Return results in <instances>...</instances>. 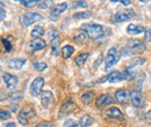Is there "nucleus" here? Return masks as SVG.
I'll use <instances>...</instances> for the list:
<instances>
[{
    "mask_svg": "<svg viewBox=\"0 0 151 127\" xmlns=\"http://www.w3.org/2000/svg\"><path fill=\"white\" fill-rule=\"evenodd\" d=\"M145 50V44L141 39H129L123 49V55H132L136 53H141Z\"/></svg>",
    "mask_w": 151,
    "mask_h": 127,
    "instance_id": "obj_1",
    "label": "nucleus"
},
{
    "mask_svg": "<svg viewBox=\"0 0 151 127\" xmlns=\"http://www.w3.org/2000/svg\"><path fill=\"white\" fill-rule=\"evenodd\" d=\"M81 29L85 30L86 36L91 39H98L105 35V28L96 23H86L81 26Z\"/></svg>",
    "mask_w": 151,
    "mask_h": 127,
    "instance_id": "obj_2",
    "label": "nucleus"
},
{
    "mask_svg": "<svg viewBox=\"0 0 151 127\" xmlns=\"http://www.w3.org/2000/svg\"><path fill=\"white\" fill-rule=\"evenodd\" d=\"M49 39H50V48L52 51V55H58L59 53V44H60V37L56 29H51L49 31Z\"/></svg>",
    "mask_w": 151,
    "mask_h": 127,
    "instance_id": "obj_3",
    "label": "nucleus"
},
{
    "mask_svg": "<svg viewBox=\"0 0 151 127\" xmlns=\"http://www.w3.org/2000/svg\"><path fill=\"white\" fill-rule=\"evenodd\" d=\"M34 116H35V111L32 109L30 106H26V108H23V109L21 110V112L19 113L18 120L21 123V125L27 126L28 123L34 118Z\"/></svg>",
    "mask_w": 151,
    "mask_h": 127,
    "instance_id": "obj_4",
    "label": "nucleus"
},
{
    "mask_svg": "<svg viewBox=\"0 0 151 127\" xmlns=\"http://www.w3.org/2000/svg\"><path fill=\"white\" fill-rule=\"evenodd\" d=\"M134 11L128 8V9H123V11H119L117 13H115L113 16L111 18V20L115 22V23H119V22H126V21H129L130 18L134 16Z\"/></svg>",
    "mask_w": 151,
    "mask_h": 127,
    "instance_id": "obj_5",
    "label": "nucleus"
},
{
    "mask_svg": "<svg viewBox=\"0 0 151 127\" xmlns=\"http://www.w3.org/2000/svg\"><path fill=\"white\" fill-rule=\"evenodd\" d=\"M42 20H43L42 15H40L37 13H30L29 12V13L23 14V16L20 18V22L24 27H28V26H30V24H33V23H35L37 21H42Z\"/></svg>",
    "mask_w": 151,
    "mask_h": 127,
    "instance_id": "obj_6",
    "label": "nucleus"
},
{
    "mask_svg": "<svg viewBox=\"0 0 151 127\" xmlns=\"http://www.w3.org/2000/svg\"><path fill=\"white\" fill-rule=\"evenodd\" d=\"M119 60V55H117V51L115 48H111L107 52V55L105 58V68L106 70H109L112 68L114 65Z\"/></svg>",
    "mask_w": 151,
    "mask_h": 127,
    "instance_id": "obj_7",
    "label": "nucleus"
},
{
    "mask_svg": "<svg viewBox=\"0 0 151 127\" xmlns=\"http://www.w3.org/2000/svg\"><path fill=\"white\" fill-rule=\"evenodd\" d=\"M124 80V76H123V73L121 72H117V71H114V72L109 73L108 75H106V76H104V77H101L98 82H106V81H108V82H111V83H116V82H121V81H123Z\"/></svg>",
    "mask_w": 151,
    "mask_h": 127,
    "instance_id": "obj_8",
    "label": "nucleus"
},
{
    "mask_svg": "<svg viewBox=\"0 0 151 127\" xmlns=\"http://www.w3.org/2000/svg\"><path fill=\"white\" fill-rule=\"evenodd\" d=\"M130 102L135 108H142L143 103H144V97L142 95V92L138 90V89H135V90L130 91Z\"/></svg>",
    "mask_w": 151,
    "mask_h": 127,
    "instance_id": "obj_9",
    "label": "nucleus"
},
{
    "mask_svg": "<svg viewBox=\"0 0 151 127\" xmlns=\"http://www.w3.org/2000/svg\"><path fill=\"white\" fill-rule=\"evenodd\" d=\"M43 84H44V79L43 77H36L32 84H30V94L33 96H38L41 92H42V88H43Z\"/></svg>",
    "mask_w": 151,
    "mask_h": 127,
    "instance_id": "obj_10",
    "label": "nucleus"
},
{
    "mask_svg": "<svg viewBox=\"0 0 151 127\" xmlns=\"http://www.w3.org/2000/svg\"><path fill=\"white\" fill-rule=\"evenodd\" d=\"M68 9V4L66 2H62V4H57V5H52L50 8V18H57L64 11Z\"/></svg>",
    "mask_w": 151,
    "mask_h": 127,
    "instance_id": "obj_11",
    "label": "nucleus"
},
{
    "mask_svg": "<svg viewBox=\"0 0 151 127\" xmlns=\"http://www.w3.org/2000/svg\"><path fill=\"white\" fill-rule=\"evenodd\" d=\"M114 103V98L108 95V94H105V95H100L99 97H96L95 99V104L98 108H104V106H107V105H111Z\"/></svg>",
    "mask_w": 151,
    "mask_h": 127,
    "instance_id": "obj_12",
    "label": "nucleus"
},
{
    "mask_svg": "<svg viewBox=\"0 0 151 127\" xmlns=\"http://www.w3.org/2000/svg\"><path fill=\"white\" fill-rule=\"evenodd\" d=\"M105 116H106V118L114 119V120H123L124 119L123 113L121 112V110L117 109V108H111V109H108L105 112Z\"/></svg>",
    "mask_w": 151,
    "mask_h": 127,
    "instance_id": "obj_13",
    "label": "nucleus"
},
{
    "mask_svg": "<svg viewBox=\"0 0 151 127\" xmlns=\"http://www.w3.org/2000/svg\"><path fill=\"white\" fill-rule=\"evenodd\" d=\"M2 79H4V81H5L6 86H7V88H9V89H14V88L17 87L18 82H19V79H18L15 75H12V74H9V73H4Z\"/></svg>",
    "mask_w": 151,
    "mask_h": 127,
    "instance_id": "obj_14",
    "label": "nucleus"
},
{
    "mask_svg": "<svg viewBox=\"0 0 151 127\" xmlns=\"http://www.w3.org/2000/svg\"><path fill=\"white\" fill-rule=\"evenodd\" d=\"M28 46L32 51H38V50H42L47 46V43L42 39V38H34L32 40H29L28 43Z\"/></svg>",
    "mask_w": 151,
    "mask_h": 127,
    "instance_id": "obj_15",
    "label": "nucleus"
},
{
    "mask_svg": "<svg viewBox=\"0 0 151 127\" xmlns=\"http://www.w3.org/2000/svg\"><path fill=\"white\" fill-rule=\"evenodd\" d=\"M54 101V95L49 90H44L41 92V103L44 108H49Z\"/></svg>",
    "mask_w": 151,
    "mask_h": 127,
    "instance_id": "obj_16",
    "label": "nucleus"
},
{
    "mask_svg": "<svg viewBox=\"0 0 151 127\" xmlns=\"http://www.w3.org/2000/svg\"><path fill=\"white\" fill-rule=\"evenodd\" d=\"M129 96H130V92L127 89H119L115 92V99L120 104H126L129 99Z\"/></svg>",
    "mask_w": 151,
    "mask_h": 127,
    "instance_id": "obj_17",
    "label": "nucleus"
},
{
    "mask_svg": "<svg viewBox=\"0 0 151 127\" xmlns=\"http://www.w3.org/2000/svg\"><path fill=\"white\" fill-rule=\"evenodd\" d=\"M26 64V59H22V58H15V59H12L8 61V66L9 68L12 70H15V71H19L22 68V66Z\"/></svg>",
    "mask_w": 151,
    "mask_h": 127,
    "instance_id": "obj_18",
    "label": "nucleus"
},
{
    "mask_svg": "<svg viewBox=\"0 0 151 127\" xmlns=\"http://www.w3.org/2000/svg\"><path fill=\"white\" fill-rule=\"evenodd\" d=\"M127 33L129 35H138V34H142V33H145V29L143 26L141 24H129L128 28H127Z\"/></svg>",
    "mask_w": 151,
    "mask_h": 127,
    "instance_id": "obj_19",
    "label": "nucleus"
},
{
    "mask_svg": "<svg viewBox=\"0 0 151 127\" xmlns=\"http://www.w3.org/2000/svg\"><path fill=\"white\" fill-rule=\"evenodd\" d=\"M73 108H75L73 102L72 101H66L62 105V108H60V114H68V113H70L73 110Z\"/></svg>",
    "mask_w": 151,
    "mask_h": 127,
    "instance_id": "obj_20",
    "label": "nucleus"
},
{
    "mask_svg": "<svg viewBox=\"0 0 151 127\" xmlns=\"http://www.w3.org/2000/svg\"><path fill=\"white\" fill-rule=\"evenodd\" d=\"M123 76H124V79L130 80V81L135 80V79H136V73H135L134 67H132V66L126 67V70L123 71Z\"/></svg>",
    "mask_w": 151,
    "mask_h": 127,
    "instance_id": "obj_21",
    "label": "nucleus"
},
{
    "mask_svg": "<svg viewBox=\"0 0 151 127\" xmlns=\"http://www.w3.org/2000/svg\"><path fill=\"white\" fill-rule=\"evenodd\" d=\"M94 98V92L93 91H86L85 94L81 95V102L86 105H88Z\"/></svg>",
    "mask_w": 151,
    "mask_h": 127,
    "instance_id": "obj_22",
    "label": "nucleus"
},
{
    "mask_svg": "<svg viewBox=\"0 0 151 127\" xmlns=\"http://www.w3.org/2000/svg\"><path fill=\"white\" fill-rule=\"evenodd\" d=\"M78 124H79V127H88L90 125L93 124V119L88 114H85V116L81 117V119Z\"/></svg>",
    "mask_w": 151,
    "mask_h": 127,
    "instance_id": "obj_23",
    "label": "nucleus"
},
{
    "mask_svg": "<svg viewBox=\"0 0 151 127\" xmlns=\"http://www.w3.org/2000/svg\"><path fill=\"white\" fill-rule=\"evenodd\" d=\"M73 52H75V48L71 46V45H65V46H63V49H62V55H63L64 59L70 58Z\"/></svg>",
    "mask_w": 151,
    "mask_h": 127,
    "instance_id": "obj_24",
    "label": "nucleus"
},
{
    "mask_svg": "<svg viewBox=\"0 0 151 127\" xmlns=\"http://www.w3.org/2000/svg\"><path fill=\"white\" fill-rule=\"evenodd\" d=\"M88 55H90L88 53H81V55H77V57L75 58V62L78 65V66H83V65L86 62Z\"/></svg>",
    "mask_w": 151,
    "mask_h": 127,
    "instance_id": "obj_25",
    "label": "nucleus"
},
{
    "mask_svg": "<svg viewBox=\"0 0 151 127\" xmlns=\"http://www.w3.org/2000/svg\"><path fill=\"white\" fill-rule=\"evenodd\" d=\"M32 36L35 37V38H40V36H43L44 35V28L41 27V26H36L33 30H32Z\"/></svg>",
    "mask_w": 151,
    "mask_h": 127,
    "instance_id": "obj_26",
    "label": "nucleus"
},
{
    "mask_svg": "<svg viewBox=\"0 0 151 127\" xmlns=\"http://www.w3.org/2000/svg\"><path fill=\"white\" fill-rule=\"evenodd\" d=\"M92 13L91 12H79V13H76L73 15V18L76 20H80V18H91Z\"/></svg>",
    "mask_w": 151,
    "mask_h": 127,
    "instance_id": "obj_27",
    "label": "nucleus"
},
{
    "mask_svg": "<svg viewBox=\"0 0 151 127\" xmlns=\"http://www.w3.org/2000/svg\"><path fill=\"white\" fill-rule=\"evenodd\" d=\"M33 66H34V68H35L36 71H38V72H43V71H45L47 67H48V65H47L45 62H38V61L34 62Z\"/></svg>",
    "mask_w": 151,
    "mask_h": 127,
    "instance_id": "obj_28",
    "label": "nucleus"
},
{
    "mask_svg": "<svg viewBox=\"0 0 151 127\" xmlns=\"http://www.w3.org/2000/svg\"><path fill=\"white\" fill-rule=\"evenodd\" d=\"M1 44H2L4 48H5V52H11V51H12V49H13L12 43H9L6 38H2V39H1Z\"/></svg>",
    "mask_w": 151,
    "mask_h": 127,
    "instance_id": "obj_29",
    "label": "nucleus"
},
{
    "mask_svg": "<svg viewBox=\"0 0 151 127\" xmlns=\"http://www.w3.org/2000/svg\"><path fill=\"white\" fill-rule=\"evenodd\" d=\"M20 4H21L22 6H24V7H27V8H32V7H34L36 4H38V1H34V0H32V1L21 0V1H20Z\"/></svg>",
    "mask_w": 151,
    "mask_h": 127,
    "instance_id": "obj_30",
    "label": "nucleus"
},
{
    "mask_svg": "<svg viewBox=\"0 0 151 127\" xmlns=\"http://www.w3.org/2000/svg\"><path fill=\"white\" fill-rule=\"evenodd\" d=\"M144 62H145V59H144V58H135V59H132V64H130L129 66L134 67V66H136V65H143Z\"/></svg>",
    "mask_w": 151,
    "mask_h": 127,
    "instance_id": "obj_31",
    "label": "nucleus"
},
{
    "mask_svg": "<svg viewBox=\"0 0 151 127\" xmlns=\"http://www.w3.org/2000/svg\"><path fill=\"white\" fill-rule=\"evenodd\" d=\"M11 118V112L5 111V110H0V120H6Z\"/></svg>",
    "mask_w": 151,
    "mask_h": 127,
    "instance_id": "obj_32",
    "label": "nucleus"
},
{
    "mask_svg": "<svg viewBox=\"0 0 151 127\" xmlns=\"http://www.w3.org/2000/svg\"><path fill=\"white\" fill-rule=\"evenodd\" d=\"M64 127H79V124L76 123L73 119H68L64 123Z\"/></svg>",
    "mask_w": 151,
    "mask_h": 127,
    "instance_id": "obj_33",
    "label": "nucleus"
},
{
    "mask_svg": "<svg viewBox=\"0 0 151 127\" xmlns=\"http://www.w3.org/2000/svg\"><path fill=\"white\" fill-rule=\"evenodd\" d=\"M86 39V34L85 33H79L77 36H75V40L77 42H83Z\"/></svg>",
    "mask_w": 151,
    "mask_h": 127,
    "instance_id": "obj_34",
    "label": "nucleus"
},
{
    "mask_svg": "<svg viewBox=\"0 0 151 127\" xmlns=\"http://www.w3.org/2000/svg\"><path fill=\"white\" fill-rule=\"evenodd\" d=\"M49 1H38V8H42V9H45L49 7Z\"/></svg>",
    "mask_w": 151,
    "mask_h": 127,
    "instance_id": "obj_35",
    "label": "nucleus"
},
{
    "mask_svg": "<svg viewBox=\"0 0 151 127\" xmlns=\"http://www.w3.org/2000/svg\"><path fill=\"white\" fill-rule=\"evenodd\" d=\"M34 127H54V124L52 123H49V121H43V123H40L36 126Z\"/></svg>",
    "mask_w": 151,
    "mask_h": 127,
    "instance_id": "obj_36",
    "label": "nucleus"
},
{
    "mask_svg": "<svg viewBox=\"0 0 151 127\" xmlns=\"http://www.w3.org/2000/svg\"><path fill=\"white\" fill-rule=\"evenodd\" d=\"M145 40L147 42H151V29H145Z\"/></svg>",
    "mask_w": 151,
    "mask_h": 127,
    "instance_id": "obj_37",
    "label": "nucleus"
},
{
    "mask_svg": "<svg viewBox=\"0 0 151 127\" xmlns=\"http://www.w3.org/2000/svg\"><path fill=\"white\" fill-rule=\"evenodd\" d=\"M144 119H145V121H148V123H151V110H149V111L145 113V116H144Z\"/></svg>",
    "mask_w": 151,
    "mask_h": 127,
    "instance_id": "obj_38",
    "label": "nucleus"
},
{
    "mask_svg": "<svg viewBox=\"0 0 151 127\" xmlns=\"http://www.w3.org/2000/svg\"><path fill=\"white\" fill-rule=\"evenodd\" d=\"M76 5H77V6H79V7H85V8L88 6V4H87L86 1H77V2H76Z\"/></svg>",
    "mask_w": 151,
    "mask_h": 127,
    "instance_id": "obj_39",
    "label": "nucleus"
},
{
    "mask_svg": "<svg viewBox=\"0 0 151 127\" xmlns=\"http://www.w3.org/2000/svg\"><path fill=\"white\" fill-rule=\"evenodd\" d=\"M5 18H6V12H5L2 8H0V22H1Z\"/></svg>",
    "mask_w": 151,
    "mask_h": 127,
    "instance_id": "obj_40",
    "label": "nucleus"
},
{
    "mask_svg": "<svg viewBox=\"0 0 151 127\" xmlns=\"http://www.w3.org/2000/svg\"><path fill=\"white\" fill-rule=\"evenodd\" d=\"M5 127H18L14 123H8V124H6L5 125Z\"/></svg>",
    "mask_w": 151,
    "mask_h": 127,
    "instance_id": "obj_41",
    "label": "nucleus"
},
{
    "mask_svg": "<svg viewBox=\"0 0 151 127\" xmlns=\"http://www.w3.org/2000/svg\"><path fill=\"white\" fill-rule=\"evenodd\" d=\"M121 4H123V5H130V4H132V1H128V0H122V1H121Z\"/></svg>",
    "mask_w": 151,
    "mask_h": 127,
    "instance_id": "obj_42",
    "label": "nucleus"
},
{
    "mask_svg": "<svg viewBox=\"0 0 151 127\" xmlns=\"http://www.w3.org/2000/svg\"><path fill=\"white\" fill-rule=\"evenodd\" d=\"M2 7H4V4H2V2L0 1V8H2Z\"/></svg>",
    "mask_w": 151,
    "mask_h": 127,
    "instance_id": "obj_43",
    "label": "nucleus"
},
{
    "mask_svg": "<svg viewBox=\"0 0 151 127\" xmlns=\"http://www.w3.org/2000/svg\"><path fill=\"white\" fill-rule=\"evenodd\" d=\"M150 7H151V6H150Z\"/></svg>",
    "mask_w": 151,
    "mask_h": 127,
    "instance_id": "obj_44",
    "label": "nucleus"
}]
</instances>
